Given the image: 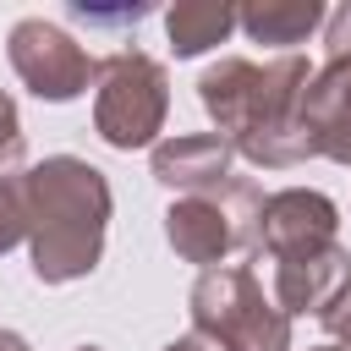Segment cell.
I'll return each instance as SVG.
<instances>
[{"label": "cell", "mask_w": 351, "mask_h": 351, "mask_svg": "<svg viewBox=\"0 0 351 351\" xmlns=\"http://www.w3.org/2000/svg\"><path fill=\"white\" fill-rule=\"evenodd\" d=\"M307 60L302 55H280V60H241L225 55L197 77V99L214 121V132L252 159L258 170H285L302 165V126H296V104L307 88Z\"/></svg>", "instance_id": "1"}, {"label": "cell", "mask_w": 351, "mask_h": 351, "mask_svg": "<svg viewBox=\"0 0 351 351\" xmlns=\"http://www.w3.org/2000/svg\"><path fill=\"white\" fill-rule=\"evenodd\" d=\"M27 186V252L44 285H71L99 269L104 230H110V181L99 165L77 154H49L22 170Z\"/></svg>", "instance_id": "2"}, {"label": "cell", "mask_w": 351, "mask_h": 351, "mask_svg": "<svg viewBox=\"0 0 351 351\" xmlns=\"http://www.w3.org/2000/svg\"><path fill=\"white\" fill-rule=\"evenodd\" d=\"M186 307H192V335H203L219 351H291V318L274 307V296H263L247 263L197 274Z\"/></svg>", "instance_id": "3"}, {"label": "cell", "mask_w": 351, "mask_h": 351, "mask_svg": "<svg viewBox=\"0 0 351 351\" xmlns=\"http://www.w3.org/2000/svg\"><path fill=\"white\" fill-rule=\"evenodd\" d=\"M93 132L132 154V148H154L170 115V77L154 55L143 49H115L99 60L93 71Z\"/></svg>", "instance_id": "4"}, {"label": "cell", "mask_w": 351, "mask_h": 351, "mask_svg": "<svg viewBox=\"0 0 351 351\" xmlns=\"http://www.w3.org/2000/svg\"><path fill=\"white\" fill-rule=\"evenodd\" d=\"M258 186L230 176L225 186L214 192H192V197H176L165 208V241L176 247V258L197 263L203 274L208 269H225L236 252L258 247Z\"/></svg>", "instance_id": "5"}, {"label": "cell", "mask_w": 351, "mask_h": 351, "mask_svg": "<svg viewBox=\"0 0 351 351\" xmlns=\"http://www.w3.org/2000/svg\"><path fill=\"white\" fill-rule=\"evenodd\" d=\"M5 55H11V71L22 77V88L33 99H49V104H66V99L88 93V82L99 71V60L66 27H55L44 16H22L5 38Z\"/></svg>", "instance_id": "6"}, {"label": "cell", "mask_w": 351, "mask_h": 351, "mask_svg": "<svg viewBox=\"0 0 351 351\" xmlns=\"http://www.w3.org/2000/svg\"><path fill=\"white\" fill-rule=\"evenodd\" d=\"M335 230H340V208H335L329 192H313V186L269 192L263 208H258V247L274 263L318 252V247H335Z\"/></svg>", "instance_id": "7"}, {"label": "cell", "mask_w": 351, "mask_h": 351, "mask_svg": "<svg viewBox=\"0 0 351 351\" xmlns=\"http://www.w3.org/2000/svg\"><path fill=\"white\" fill-rule=\"evenodd\" d=\"M346 291H351V252H346L340 241L274 263V307H280L285 318H302V313L324 318Z\"/></svg>", "instance_id": "8"}, {"label": "cell", "mask_w": 351, "mask_h": 351, "mask_svg": "<svg viewBox=\"0 0 351 351\" xmlns=\"http://www.w3.org/2000/svg\"><path fill=\"white\" fill-rule=\"evenodd\" d=\"M230 165H236V148L219 132H176V137L154 143V181H165L181 197L225 186Z\"/></svg>", "instance_id": "9"}, {"label": "cell", "mask_w": 351, "mask_h": 351, "mask_svg": "<svg viewBox=\"0 0 351 351\" xmlns=\"http://www.w3.org/2000/svg\"><path fill=\"white\" fill-rule=\"evenodd\" d=\"M236 27L252 44H302L313 27H324V5L318 0H252V5H236Z\"/></svg>", "instance_id": "10"}, {"label": "cell", "mask_w": 351, "mask_h": 351, "mask_svg": "<svg viewBox=\"0 0 351 351\" xmlns=\"http://www.w3.org/2000/svg\"><path fill=\"white\" fill-rule=\"evenodd\" d=\"M165 33L176 55H203L236 33V5L230 0H181L165 11Z\"/></svg>", "instance_id": "11"}, {"label": "cell", "mask_w": 351, "mask_h": 351, "mask_svg": "<svg viewBox=\"0 0 351 351\" xmlns=\"http://www.w3.org/2000/svg\"><path fill=\"white\" fill-rule=\"evenodd\" d=\"M27 241V186L22 176H0V258Z\"/></svg>", "instance_id": "12"}, {"label": "cell", "mask_w": 351, "mask_h": 351, "mask_svg": "<svg viewBox=\"0 0 351 351\" xmlns=\"http://www.w3.org/2000/svg\"><path fill=\"white\" fill-rule=\"evenodd\" d=\"M22 115H16V99L0 88V176H16L22 165Z\"/></svg>", "instance_id": "13"}, {"label": "cell", "mask_w": 351, "mask_h": 351, "mask_svg": "<svg viewBox=\"0 0 351 351\" xmlns=\"http://www.w3.org/2000/svg\"><path fill=\"white\" fill-rule=\"evenodd\" d=\"M324 44H329V60H351V0L324 16Z\"/></svg>", "instance_id": "14"}, {"label": "cell", "mask_w": 351, "mask_h": 351, "mask_svg": "<svg viewBox=\"0 0 351 351\" xmlns=\"http://www.w3.org/2000/svg\"><path fill=\"white\" fill-rule=\"evenodd\" d=\"M165 351H219V346H208L203 335H181V340H170Z\"/></svg>", "instance_id": "15"}, {"label": "cell", "mask_w": 351, "mask_h": 351, "mask_svg": "<svg viewBox=\"0 0 351 351\" xmlns=\"http://www.w3.org/2000/svg\"><path fill=\"white\" fill-rule=\"evenodd\" d=\"M307 351H351V335H329L324 346H307Z\"/></svg>", "instance_id": "16"}, {"label": "cell", "mask_w": 351, "mask_h": 351, "mask_svg": "<svg viewBox=\"0 0 351 351\" xmlns=\"http://www.w3.org/2000/svg\"><path fill=\"white\" fill-rule=\"evenodd\" d=\"M0 351H27V340L16 329H0Z\"/></svg>", "instance_id": "17"}, {"label": "cell", "mask_w": 351, "mask_h": 351, "mask_svg": "<svg viewBox=\"0 0 351 351\" xmlns=\"http://www.w3.org/2000/svg\"><path fill=\"white\" fill-rule=\"evenodd\" d=\"M77 351H104V346H77Z\"/></svg>", "instance_id": "18"}]
</instances>
